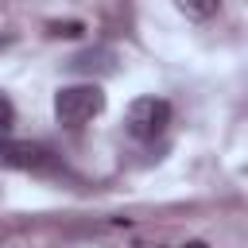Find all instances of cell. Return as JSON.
I'll list each match as a JSON object with an SVG mask.
<instances>
[{"instance_id":"obj_6","label":"cell","mask_w":248,"mask_h":248,"mask_svg":"<svg viewBox=\"0 0 248 248\" xmlns=\"http://www.w3.org/2000/svg\"><path fill=\"white\" fill-rule=\"evenodd\" d=\"M8 124H12V101L0 93V128H8Z\"/></svg>"},{"instance_id":"obj_2","label":"cell","mask_w":248,"mask_h":248,"mask_svg":"<svg viewBox=\"0 0 248 248\" xmlns=\"http://www.w3.org/2000/svg\"><path fill=\"white\" fill-rule=\"evenodd\" d=\"M170 124V105L163 97H136L128 105V116H124V128L132 140H155L163 136Z\"/></svg>"},{"instance_id":"obj_5","label":"cell","mask_w":248,"mask_h":248,"mask_svg":"<svg viewBox=\"0 0 248 248\" xmlns=\"http://www.w3.org/2000/svg\"><path fill=\"white\" fill-rule=\"evenodd\" d=\"M50 35H66V39H74V35H81V23H78V19H70V23H54Z\"/></svg>"},{"instance_id":"obj_7","label":"cell","mask_w":248,"mask_h":248,"mask_svg":"<svg viewBox=\"0 0 248 248\" xmlns=\"http://www.w3.org/2000/svg\"><path fill=\"white\" fill-rule=\"evenodd\" d=\"M4 43H8V39H4V35H0V46H4Z\"/></svg>"},{"instance_id":"obj_4","label":"cell","mask_w":248,"mask_h":248,"mask_svg":"<svg viewBox=\"0 0 248 248\" xmlns=\"http://www.w3.org/2000/svg\"><path fill=\"white\" fill-rule=\"evenodd\" d=\"M178 12H186V16H213V12H217V4H186V0H182V4H178Z\"/></svg>"},{"instance_id":"obj_3","label":"cell","mask_w":248,"mask_h":248,"mask_svg":"<svg viewBox=\"0 0 248 248\" xmlns=\"http://www.w3.org/2000/svg\"><path fill=\"white\" fill-rule=\"evenodd\" d=\"M0 167H12V170H50L54 155H50V147H43L35 140H0Z\"/></svg>"},{"instance_id":"obj_1","label":"cell","mask_w":248,"mask_h":248,"mask_svg":"<svg viewBox=\"0 0 248 248\" xmlns=\"http://www.w3.org/2000/svg\"><path fill=\"white\" fill-rule=\"evenodd\" d=\"M101 108H105V93H101V85H93V81L62 85V89L54 93V116H58V124H66V128L89 124Z\"/></svg>"}]
</instances>
